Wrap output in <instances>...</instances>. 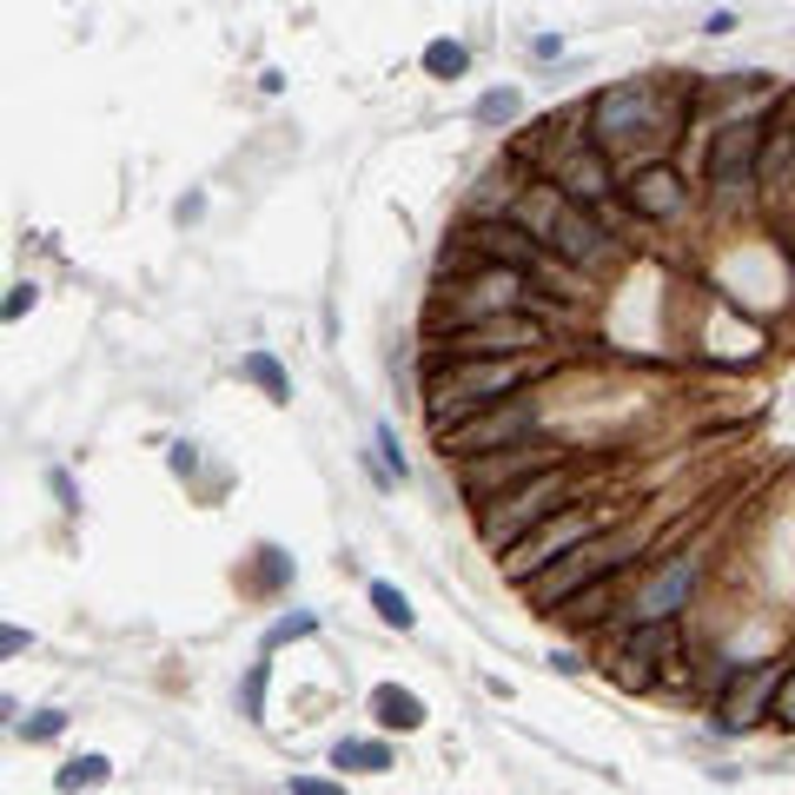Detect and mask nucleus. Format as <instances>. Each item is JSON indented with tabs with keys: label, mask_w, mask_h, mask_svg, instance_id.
Masks as SVG:
<instances>
[{
	"label": "nucleus",
	"mask_w": 795,
	"mask_h": 795,
	"mask_svg": "<svg viewBox=\"0 0 795 795\" xmlns=\"http://www.w3.org/2000/svg\"><path fill=\"white\" fill-rule=\"evenodd\" d=\"M683 113H690L683 93H663V86H650V80H624V86H604V93L584 106V126H590V139H597L610 159H624V166L637 172V166L657 159V146L677 139Z\"/></svg>",
	"instance_id": "f257e3e1"
},
{
	"label": "nucleus",
	"mask_w": 795,
	"mask_h": 795,
	"mask_svg": "<svg viewBox=\"0 0 795 795\" xmlns=\"http://www.w3.org/2000/svg\"><path fill=\"white\" fill-rule=\"evenodd\" d=\"M504 219H517L557 265H577V272H597L604 265V252H610V232H604V219L590 212V206H577L564 186H551V179H537V186H517L511 199H504Z\"/></svg>",
	"instance_id": "f03ea898"
},
{
	"label": "nucleus",
	"mask_w": 795,
	"mask_h": 795,
	"mask_svg": "<svg viewBox=\"0 0 795 795\" xmlns=\"http://www.w3.org/2000/svg\"><path fill=\"white\" fill-rule=\"evenodd\" d=\"M537 365L531 358H431L425 372V411H431V431H451L517 391H531Z\"/></svg>",
	"instance_id": "7ed1b4c3"
},
{
	"label": "nucleus",
	"mask_w": 795,
	"mask_h": 795,
	"mask_svg": "<svg viewBox=\"0 0 795 795\" xmlns=\"http://www.w3.org/2000/svg\"><path fill=\"white\" fill-rule=\"evenodd\" d=\"M637 551H644V537H637V531H624V537H604V531H597V537H584L571 557H557L551 571H537V577L524 584V597H531L537 610H564L577 590H590V584L617 577Z\"/></svg>",
	"instance_id": "20e7f679"
},
{
	"label": "nucleus",
	"mask_w": 795,
	"mask_h": 795,
	"mask_svg": "<svg viewBox=\"0 0 795 795\" xmlns=\"http://www.w3.org/2000/svg\"><path fill=\"white\" fill-rule=\"evenodd\" d=\"M531 438H537V398H531V391H517V398H504V405H491V411H478V418L438 431L444 464L498 458V451H517V444H531Z\"/></svg>",
	"instance_id": "39448f33"
},
{
	"label": "nucleus",
	"mask_w": 795,
	"mask_h": 795,
	"mask_svg": "<svg viewBox=\"0 0 795 795\" xmlns=\"http://www.w3.org/2000/svg\"><path fill=\"white\" fill-rule=\"evenodd\" d=\"M564 504H577V498H571L564 464H551L544 478H531V484H517L511 498L484 504V511H478V531H484V544H491V551H511V544H524L544 517H557Z\"/></svg>",
	"instance_id": "423d86ee"
},
{
	"label": "nucleus",
	"mask_w": 795,
	"mask_h": 795,
	"mask_svg": "<svg viewBox=\"0 0 795 795\" xmlns=\"http://www.w3.org/2000/svg\"><path fill=\"white\" fill-rule=\"evenodd\" d=\"M544 345H551V325L537 312H498V318L451 325V338L438 345V358H531Z\"/></svg>",
	"instance_id": "0eeeda50"
},
{
	"label": "nucleus",
	"mask_w": 795,
	"mask_h": 795,
	"mask_svg": "<svg viewBox=\"0 0 795 795\" xmlns=\"http://www.w3.org/2000/svg\"><path fill=\"white\" fill-rule=\"evenodd\" d=\"M783 677H789V663H736V670H723V677H716V730H723V736L756 730V723L776 710Z\"/></svg>",
	"instance_id": "6e6552de"
},
{
	"label": "nucleus",
	"mask_w": 795,
	"mask_h": 795,
	"mask_svg": "<svg viewBox=\"0 0 795 795\" xmlns=\"http://www.w3.org/2000/svg\"><path fill=\"white\" fill-rule=\"evenodd\" d=\"M763 146H770V113H743V119H723L710 153H703V179L716 192H743L756 172H763Z\"/></svg>",
	"instance_id": "1a4fd4ad"
},
{
	"label": "nucleus",
	"mask_w": 795,
	"mask_h": 795,
	"mask_svg": "<svg viewBox=\"0 0 795 795\" xmlns=\"http://www.w3.org/2000/svg\"><path fill=\"white\" fill-rule=\"evenodd\" d=\"M584 537H597V511L577 498V504H564L557 517H544V524H537L524 544H511V557H504V577H511V584H531L537 571H551L557 557H571Z\"/></svg>",
	"instance_id": "9d476101"
},
{
	"label": "nucleus",
	"mask_w": 795,
	"mask_h": 795,
	"mask_svg": "<svg viewBox=\"0 0 795 795\" xmlns=\"http://www.w3.org/2000/svg\"><path fill=\"white\" fill-rule=\"evenodd\" d=\"M544 179H551V186H564V192H571L577 206H590V212H597V206H604V199L617 192L610 153H604V146H597L590 133H571V139H564V146L551 153V172H544Z\"/></svg>",
	"instance_id": "9b49d317"
},
{
	"label": "nucleus",
	"mask_w": 795,
	"mask_h": 795,
	"mask_svg": "<svg viewBox=\"0 0 795 795\" xmlns=\"http://www.w3.org/2000/svg\"><path fill=\"white\" fill-rule=\"evenodd\" d=\"M498 312H531V279L511 272V265H478V272L451 292V325L498 318Z\"/></svg>",
	"instance_id": "f8f14e48"
},
{
	"label": "nucleus",
	"mask_w": 795,
	"mask_h": 795,
	"mask_svg": "<svg viewBox=\"0 0 795 795\" xmlns=\"http://www.w3.org/2000/svg\"><path fill=\"white\" fill-rule=\"evenodd\" d=\"M683 663V630H677V617H663V624H630L624 630V683L630 690H644L650 677H663V670H677Z\"/></svg>",
	"instance_id": "ddd939ff"
},
{
	"label": "nucleus",
	"mask_w": 795,
	"mask_h": 795,
	"mask_svg": "<svg viewBox=\"0 0 795 795\" xmlns=\"http://www.w3.org/2000/svg\"><path fill=\"white\" fill-rule=\"evenodd\" d=\"M544 471H551V464H544V451H537V438H531V444H517V451L471 458V464H464V491H471V504L484 511V504H498L504 484H531V478H544Z\"/></svg>",
	"instance_id": "4468645a"
},
{
	"label": "nucleus",
	"mask_w": 795,
	"mask_h": 795,
	"mask_svg": "<svg viewBox=\"0 0 795 795\" xmlns=\"http://www.w3.org/2000/svg\"><path fill=\"white\" fill-rule=\"evenodd\" d=\"M690 590H697V557L683 551V557H670V564L630 597V624H663V617H677V610L690 604Z\"/></svg>",
	"instance_id": "2eb2a0df"
},
{
	"label": "nucleus",
	"mask_w": 795,
	"mask_h": 795,
	"mask_svg": "<svg viewBox=\"0 0 795 795\" xmlns=\"http://www.w3.org/2000/svg\"><path fill=\"white\" fill-rule=\"evenodd\" d=\"M624 199H630V212L637 219H677L683 212V179H677V166H637L630 179H624Z\"/></svg>",
	"instance_id": "dca6fc26"
},
{
	"label": "nucleus",
	"mask_w": 795,
	"mask_h": 795,
	"mask_svg": "<svg viewBox=\"0 0 795 795\" xmlns=\"http://www.w3.org/2000/svg\"><path fill=\"white\" fill-rule=\"evenodd\" d=\"M372 716H378V730H425V703L411 690H398V683L372 690Z\"/></svg>",
	"instance_id": "f3484780"
},
{
	"label": "nucleus",
	"mask_w": 795,
	"mask_h": 795,
	"mask_svg": "<svg viewBox=\"0 0 795 795\" xmlns=\"http://www.w3.org/2000/svg\"><path fill=\"white\" fill-rule=\"evenodd\" d=\"M239 372H245V378H252L265 398H279V405L292 398V378H285V365H279L272 352H245V358H239Z\"/></svg>",
	"instance_id": "a211bd4d"
},
{
	"label": "nucleus",
	"mask_w": 795,
	"mask_h": 795,
	"mask_svg": "<svg viewBox=\"0 0 795 795\" xmlns=\"http://www.w3.org/2000/svg\"><path fill=\"white\" fill-rule=\"evenodd\" d=\"M425 73H431V80H464V73H471V46L431 40V46H425Z\"/></svg>",
	"instance_id": "6ab92c4d"
},
{
	"label": "nucleus",
	"mask_w": 795,
	"mask_h": 795,
	"mask_svg": "<svg viewBox=\"0 0 795 795\" xmlns=\"http://www.w3.org/2000/svg\"><path fill=\"white\" fill-rule=\"evenodd\" d=\"M106 776H113V763H106V756H80V763H66L53 783H60V795H73V789H100Z\"/></svg>",
	"instance_id": "aec40b11"
},
{
	"label": "nucleus",
	"mask_w": 795,
	"mask_h": 795,
	"mask_svg": "<svg viewBox=\"0 0 795 795\" xmlns=\"http://www.w3.org/2000/svg\"><path fill=\"white\" fill-rule=\"evenodd\" d=\"M365 597H372V610H378V617H385L391 630H411V624H418V610L405 604V590H391V584H372Z\"/></svg>",
	"instance_id": "412c9836"
},
{
	"label": "nucleus",
	"mask_w": 795,
	"mask_h": 795,
	"mask_svg": "<svg viewBox=\"0 0 795 795\" xmlns=\"http://www.w3.org/2000/svg\"><path fill=\"white\" fill-rule=\"evenodd\" d=\"M332 770H391V750L385 743H338Z\"/></svg>",
	"instance_id": "4be33fe9"
},
{
	"label": "nucleus",
	"mask_w": 795,
	"mask_h": 795,
	"mask_svg": "<svg viewBox=\"0 0 795 795\" xmlns=\"http://www.w3.org/2000/svg\"><path fill=\"white\" fill-rule=\"evenodd\" d=\"M517 106H524V100H517V86H491V93L478 100V119H484V126H511V119H517Z\"/></svg>",
	"instance_id": "5701e85b"
},
{
	"label": "nucleus",
	"mask_w": 795,
	"mask_h": 795,
	"mask_svg": "<svg viewBox=\"0 0 795 795\" xmlns=\"http://www.w3.org/2000/svg\"><path fill=\"white\" fill-rule=\"evenodd\" d=\"M318 630V617L312 610H299V617H279L272 630H265V650H279V644H299V637H312Z\"/></svg>",
	"instance_id": "b1692460"
},
{
	"label": "nucleus",
	"mask_w": 795,
	"mask_h": 795,
	"mask_svg": "<svg viewBox=\"0 0 795 795\" xmlns=\"http://www.w3.org/2000/svg\"><path fill=\"white\" fill-rule=\"evenodd\" d=\"M13 730H20V736H27V743H53V736H60V730H66V716H60V710H40V716H20V723H13Z\"/></svg>",
	"instance_id": "393cba45"
},
{
	"label": "nucleus",
	"mask_w": 795,
	"mask_h": 795,
	"mask_svg": "<svg viewBox=\"0 0 795 795\" xmlns=\"http://www.w3.org/2000/svg\"><path fill=\"white\" fill-rule=\"evenodd\" d=\"M239 703H245V716H252V723H265V716H259V703H265V663H252V670H245V690H239Z\"/></svg>",
	"instance_id": "a878e982"
},
{
	"label": "nucleus",
	"mask_w": 795,
	"mask_h": 795,
	"mask_svg": "<svg viewBox=\"0 0 795 795\" xmlns=\"http://www.w3.org/2000/svg\"><path fill=\"white\" fill-rule=\"evenodd\" d=\"M378 458H385V464L405 478V451H398V431H391V425H378Z\"/></svg>",
	"instance_id": "bb28decb"
},
{
	"label": "nucleus",
	"mask_w": 795,
	"mask_h": 795,
	"mask_svg": "<svg viewBox=\"0 0 795 795\" xmlns=\"http://www.w3.org/2000/svg\"><path fill=\"white\" fill-rule=\"evenodd\" d=\"M46 484H53V498H60L66 511H80V491H73V478H66V471H46Z\"/></svg>",
	"instance_id": "cd10ccee"
},
{
	"label": "nucleus",
	"mask_w": 795,
	"mask_h": 795,
	"mask_svg": "<svg viewBox=\"0 0 795 795\" xmlns=\"http://www.w3.org/2000/svg\"><path fill=\"white\" fill-rule=\"evenodd\" d=\"M292 795H345V789L325 783V776H292Z\"/></svg>",
	"instance_id": "c85d7f7f"
},
{
	"label": "nucleus",
	"mask_w": 795,
	"mask_h": 795,
	"mask_svg": "<svg viewBox=\"0 0 795 795\" xmlns=\"http://www.w3.org/2000/svg\"><path fill=\"white\" fill-rule=\"evenodd\" d=\"M776 716H783V723H789V730H795V670H789V677H783V697H776Z\"/></svg>",
	"instance_id": "c756f323"
},
{
	"label": "nucleus",
	"mask_w": 795,
	"mask_h": 795,
	"mask_svg": "<svg viewBox=\"0 0 795 795\" xmlns=\"http://www.w3.org/2000/svg\"><path fill=\"white\" fill-rule=\"evenodd\" d=\"M20 312H33V285H13V292H7V318H20Z\"/></svg>",
	"instance_id": "7c9ffc66"
},
{
	"label": "nucleus",
	"mask_w": 795,
	"mask_h": 795,
	"mask_svg": "<svg viewBox=\"0 0 795 795\" xmlns=\"http://www.w3.org/2000/svg\"><path fill=\"white\" fill-rule=\"evenodd\" d=\"M730 27H736V13H730V7H716V13L703 20V33H730Z\"/></svg>",
	"instance_id": "2f4dec72"
},
{
	"label": "nucleus",
	"mask_w": 795,
	"mask_h": 795,
	"mask_svg": "<svg viewBox=\"0 0 795 795\" xmlns=\"http://www.w3.org/2000/svg\"><path fill=\"white\" fill-rule=\"evenodd\" d=\"M0 650H7V657H20V650H27V630H13V624H7V630H0Z\"/></svg>",
	"instance_id": "473e14b6"
}]
</instances>
